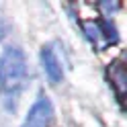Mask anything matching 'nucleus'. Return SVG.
I'll list each match as a JSON object with an SVG mask.
<instances>
[{
  "label": "nucleus",
  "mask_w": 127,
  "mask_h": 127,
  "mask_svg": "<svg viewBox=\"0 0 127 127\" xmlns=\"http://www.w3.org/2000/svg\"><path fill=\"white\" fill-rule=\"evenodd\" d=\"M53 119V109L47 96H39V100L31 107L25 123L21 127H49Z\"/></svg>",
  "instance_id": "2"
},
{
  "label": "nucleus",
  "mask_w": 127,
  "mask_h": 127,
  "mask_svg": "<svg viewBox=\"0 0 127 127\" xmlns=\"http://www.w3.org/2000/svg\"><path fill=\"white\" fill-rule=\"evenodd\" d=\"M41 62H43V70H45L47 78H49L53 84L62 82L64 70H62V62H60V58H58V53L53 51V47H43V51H41Z\"/></svg>",
  "instance_id": "3"
},
{
  "label": "nucleus",
  "mask_w": 127,
  "mask_h": 127,
  "mask_svg": "<svg viewBox=\"0 0 127 127\" xmlns=\"http://www.w3.org/2000/svg\"><path fill=\"white\" fill-rule=\"evenodd\" d=\"M27 76L25 53L19 47H6L0 55V90L14 92L19 90Z\"/></svg>",
  "instance_id": "1"
}]
</instances>
